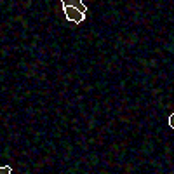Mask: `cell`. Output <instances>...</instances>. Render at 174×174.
<instances>
[{
    "label": "cell",
    "mask_w": 174,
    "mask_h": 174,
    "mask_svg": "<svg viewBox=\"0 0 174 174\" xmlns=\"http://www.w3.org/2000/svg\"><path fill=\"white\" fill-rule=\"evenodd\" d=\"M61 5H63L65 16H66L70 21H73L75 25H80L82 21H85V11H87V7L82 2H71V4H68V2L63 0Z\"/></svg>",
    "instance_id": "cell-1"
},
{
    "label": "cell",
    "mask_w": 174,
    "mask_h": 174,
    "mask_svg": "<svg viewBox=\"0 0 174 174\" xmlns=\"http://www.w3.org/2000/svg\"><path fill=\"white\" fill-rule=\"evenodd\" d=\"M0 174H12V167L11 165H2L0 167Z\"/></svg>",
    "instance_id": "cell-2"
},
{
    "label": "cell",
    "mask_w": 174,
    "mask_h": 174,
    "mask_svg": "<svg viewBox=\"0 0 174 174\" xmlns=\"http://www.w3.org/2000/svg\"><path fill=\"white\" fill-rule=\"evenodd\" d=\"M167 120H169V127H171V129H174V113H171V115H169V119H167Z\"/></svg>",
    "instance_id": "cell-3"
}]
</instances>
